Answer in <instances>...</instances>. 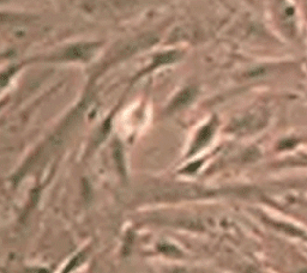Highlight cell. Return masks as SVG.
I'll list each match as a JSON object with an SVG mask.
<instances>
[{
    "instance_id": "1",
    "label": "cell",
    "mask_w": 307,
    "mask_h": 273,
    "mask_svg": "<svg viewBox=\"0 0 307 273\" xmlns=\"http://www.w3.org/2000/svg\"><path fill=\"white\" fill-rule=\"evenodd\" d=\"M213 131H214V125H211V124L206 125L204 128L199 132L198 137L196 138L195 145H193V147H192V152H196L198 149L204 147L206 143L209 142V139H210L211 136H213Z\"/></svg>"
},
{
    "instance_id": "2",
    "label": "cell",
    "mask_w": 307,
    "mask_h": 273,
    "mask_svg": "<svg viewBox=\"0 0 307 273\" xmlns=\"http://www.w3.org/2000/svg\"><path fill=\"white\" fill-rule=\"evenodd\" d=\"M193 95H195L193 94V90L191 89L185 90V91H182L181 94H179L178 96L175 97V100L172 102L171 108L172 109H178V108L184 107V105H186L187 103L193 99Z\"/></svg>"
},
{
    "instance_id": "3",
    "label": "cell",
    "mask_w": 307,
    "mask_h": 273,
    "mask_svg": "<svg viewBox=\"0 0 307 273\" xmlns=\"http://www.w3.org/2000/svg\"><path fill=\"white\" fill-rule=\"evenodd\" d=\"M90 47L84 46H76L70 48L66 52V58L67 59H84L89 55Z\"/></svg>"
}]
</instances>
